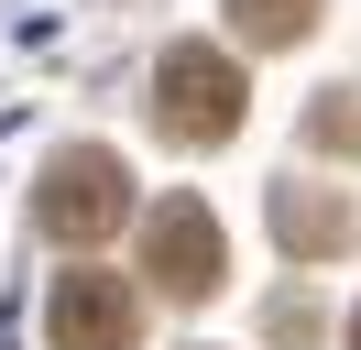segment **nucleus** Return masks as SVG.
Instances as JSON below:
<instances>
[{
    "label": "nucleus",
    "instance_id": "20e7f679",
    "mask_svg": "<svg viewBox=\"0 0 361 350\" xmlns=\"http://www.w3.org/2000/svg\"><path fill=\"white\" fill-rule=\"evenodd\" d=\"M44 339L55 350H142V296L121 274H55V296H44Z\"/></svg>",
    "mask_w": 361,
    "mask_h": 350
},
{
    "label": "nucleus",
    "instance_id": "f257e3e1",
    "mask_svg": "<svg viewBox=\"0 0 361 350\" xmlns=\"http://www.w3.org/2000/svg\"><path fill=\"white\" fill-rule=\"evenodd\" d=\"M241 66L219 55V44H164V66H154V121H164V143H230L241 131Z\"/></svg>",
    "mask_w": 361,
    "mask_h": 350
},
{
    "label": "nucleus",
    "instance_id": "39448f33",
    "mask_svg": "<svg viewBox=\"0 0 361 350\" xmlns=\"http://www.w3.org/2000/svg\"><path fill=\"white\" fill-rule=\"evenodd\" d=\"M339 230H350V208H339L329 186H274V241H285V252H339Z\"/></svg>",
    "mask_w": 361,
    "mask_h": 350
},
{
    "label": "nucleus",
    "instance_id": "7ed1b4c3",
    "mask_svg": "<svg viewBox=\"0 0 361 350\" xmlns=\"http://www.w3.org/2000/svg\"><path fill=\"white\" fill-rule=\"evenodd\" d=\"M142 274H154V296H176V306L219 296L230 241H219V219H208V197H164V208L142 219Z\"/></svg>",
    "mask_w": 361,
    "mask_h": 350
},
{
    "label": "nucleus",
    "instance_id": "6e6552de",
    "mask_svg": "<svg viewBox=\"0 0 361 350\" xmlns=\"http://www.w3.org/2000/svg\"><path fill=\"white\" fill-rule=\"evenodd\" d=\"M350 350H361V306H350Z\"/></svg>",
    "mask_w": 361,
    "mask_h": 350
},
{
    "label": "nucleus",
    "instance_id": "423d86ee",
    "mask_svg": "<svg viewBox=\"0 0 361 350\" xmlns=\"http://www.w3.org/2000/svg\"><path fill=\"white\" fill-rule=\"evenodd\" d=\"M241 44H307L317 33V0H230Z\"/></svg>",
    "mask_w": 361,
    "mask_h": 350
},
{
    "label": "nucleus",
    "instance_id": "f03ea898",
    "mask_svg": "<svg viewBox=\"0 0 361 350\" xmlns=\"http://www.w3.org/2000/svg\"><path fill=\"white\" fill-rule=\"evenodd\" d=\"M121 208H132V164H121L110 143H77V153H55L44 164V186H33V219H44L55 241H110L121 230Z\"/></svg>",
    "mask_w": 361,
    "mask_h": 350
},
{
    "label": "nucleus",
    "instance_id": "0eeeda50",
    "mask_svg": "<svg viewBox=\"0 0 361 350\" xmlns=\"http://www.w3.org/2000/svg\"><path fill=\"white\" fill-rule=\"evenodd\" d=\"M307 143L317 153H361V88H329V99L307 109Z\"/></svg>",
    "mask_w": 361,
    "mask_h": 350
}]
</instances>
